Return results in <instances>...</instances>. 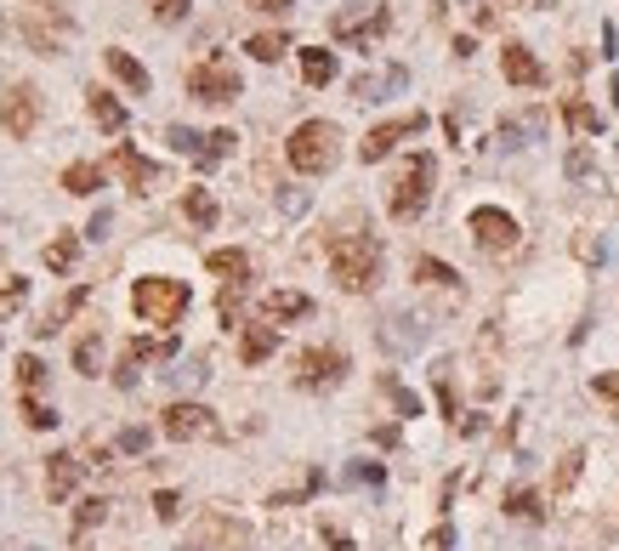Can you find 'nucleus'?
<instances>
[{
  "label": "nucleus",
  "instance_id": "nucleus-1",
  "mask_svg": "<svg viewBox=\"0 0 619 551\" xmlns=\"http://www.w3.org/2000/svg\"><path fill=\"white\" fill-rule=\"evenodd\" d=\"M330 273L353 296L375 290V279H381V239L375 233H341L336 245H330Z\"/></svg>",
  "mask_w": 619,
  "mask_h": 551
},
{
  "label": "nucleus",
  "instance_id": "nucleus-2",
  "mask_svg": "<svg viewBox=\"0 0 619 551\" xmlns=\"http://www.w3.org/2000/svg\"><path fill=\"white\" fill-rule=\"evenodd\" d=\"M188 302H194V290L182 285V279H137L131 285V307H137L142 324H160V330H171V324H182V313H188Z\"/></svg>",
  "mask_w": 619,
  "mask_h": 551
},
{
  "label": "nucleus",
  "instance_id": "nucleus-3",
  "mask_svg": "<svg viewBox=\"0 0 619 551\" xmlns=\"http://www.w3.org/2000/svg\"><path fill=\"white\" fill-rule=\"evenodd\" d=\"M284 154H290V165H296L301 177H324L341 154V131L330 120H301L296 131H290Z\"/></svg>",
  "mask_w": 619,
  "mask_h": 551
},
{
  "label": "nucleus",
  "instance_id": "nucleus-4",
  "mask_svg": "<svg viewBox=\"0 0 619 551\" xmlns=\"http://www.w3.org/2000/svg\"><path fill=\"white\" fill-rule=\"evenodd\" d=\"M432 177H438V160H432V154H409L404 160V171H398V182H392V199H387L398 222H415V216L426 211Z\"/></svg>",
  "mask_w": 619,
  "mask_h": 551
},
{
  "label": "nucleus",
  "instance_id": "nucleus-5",
  "mask_svg": "<svg viewBox=\"0 0 619 551\" xmlns=\"http://www.w3.org/2000/svg\"><path fill=\"white\" fill-rule=\"evenodd\" d=\"M23 35H29V46L40 57H57L74 35V18L57 12V0H23Z\"/></svg>",
  "mask_w": 619,
  "mask_h": 551
},
{
  "label": "nucleus",
  "instance_id": "nucleus-6",
  "mask_svg": "<svg viewBox=\"0 0 619 551\" xmlns=\"http://www.w3.org/2000/svg\"><path fill=\"white\" fill-rule=\"evenodd\" d=\"M188 91H194L199 103H233V97L245 91V80H239V69H233L228 52H211L205 63L188 69Z\"/></svg>",
  "mask_w": 619,
  "mask_h": 551
},
{
  "label": "nucleus",
  "instance_id": "nucleus-7",
  "mask_svg": "<svg viewBox=\"0 0 619 551\" xmlns=\"http://www.w3.org/2000/svg\"><path fill=\"white\" fill-rule=\"evenodd\" d=\"M387 29H392L387 6H353V12H336V18H330V35H336L341 46H370V40H381Z\"/></svg>",
  "mask_w": 619,
  "mask_h": 551
},
{
  "label": "nucleus",
  "instance_id": "nucleus-8",
  "mask_svg": "<svg viewBox=\"0 0 619 551\" xmlns=\"http://www.w3.org/2000/svg\"><path fill=\"white\" fill-rule=\"evenodd\" d=\"M421 131H426V114H404V120H381V125H370V131H364V143H358V160H364V165L387 160L392 148L404 143V137H421Z\"/></svg>",
  "mask_w": 619,
  "mask_h": 551
},
{
  "label": "nucleus",
  "instance_id": "nucleus-9",
  "mask_svg": "<svg viewBox=\"0 0 619 551\" xmlns=\"http://www.w3.org/2000/svg\"><path fill=\"white\" fill-rule=\"evenodd\" d=\"M341 375H347V353H341V347H307V353L296 358V387H307V392L336 387Z\"/></svg>",
  "mask_w": 619,
  "mask_h": 551
},
{
  "label": "nucleus",
  "instance_id": "nucleus-10",
  "mask_svg": "<svg viewBox=\"0 0 619 551\" xmlns=\"http://www.w3.org/2000/svg\"><path fill=\"white\" fill-rule=\"evenodd\" d=\"M466 228H472V239H478L489 256H500V250L517 245V216L500 211V205H478V211L466 216Z\"/></svg>",
  "mask_w": 619,
  "mask_h": 551
},
{
  "label": "nucleus",
  "instance_id": "nucleus-11",
  "mask_svg": "<svg viewBox=\"0 0 619 551\" xmlns=\"http://www.w3.org/2000/svg\"><path fill=\"white\" fill-rule=\"evenodd\" d=\"M165 438H177V444L222 438V421H216L205 404H171V409H165Z\"/></svg>",
  "mask_w": 619,
  "mask_h": 551
},
{
  "label": "nucleus",
  "instance_id": "nucleus-12",
  "mask_svg": "<svg viewBox=\"0 0 619 551\" xmlns=\"http://www.w3.org/2000/svg\"><path fill=\"white\" fill-rule=\"evenodd\" d=\"M40 91L35 86H12L6 91V103H0V125H6V137H35V125H40Z\"/></svg>",
  "mask_w": 619,
  "mask_h": 551
},
{
  "label": "nucleus",
  "instance_id": "nucleus-13",
  "mask_svg": "<svg viewBox=\"0 0 619 551\" xmlns=\"http://www.w3.org/2000/svg\"><path fill=\"white\" fill-rule=\"evenodd\" d=\"M500 74H506V80H512V86H523V91H534V86H546V69H540V57L529 52V46H506V52H500Z\"/></svg>",
  "mask_w": 619,
  "mask_h": 551
},
{
  "label": "nucleus",
  "instance_id": "nucleus-14",
  "mask_svg": "<svg viewBox=\"0 0 619 551\" xmlns=\"http://www.w3.org/2000/svg\"><path fill=\"white\" fill-rule=\"evenodd\" d=\"M86 455H69V449H63V455H52V466H46V495L52 500H69L74 489H80V478H86Z\"/></svg>",
  "mask_w": 619,
  "mask_h": 551
},
{
  "label": "nucleus",
  "instance_id": "nucleus-15",
  "mask_svg": "<svg viewBox=\"0 0 619 551\" xmlns=\"http://www.w3.org/2000/svg\"><path fill=\"white\" fill-rule=\"evenodd\" d=\"M426 341V319H415V313H392L387 324H381V347L387 353H415Z\"/></svg>",
  "mask_w": 619,
  "mask_h": 551
},
{
  "label": "nucleus",
  "instance_id": "nucleus-16",
  "mask_svg": "<svg viewBox=\"0 0 619 551\" xmlns=\"http://www.w3.org/2000/svg\"><path fill=\"white\" fill-rule=\"evenodd\" d=\"M404 86H409V69L404 63H392V69H381V74H358L353 97L358 103H381V97H392V91H404Z\"/></svg>",
  "mask_w": 619,
  "mask_h": 551
},
{
  "label": "nucleus",
  "instance_id": "nucleus-17",
  "mask_svg": "<svg viewBox=\"0 0 619 551\" xmlns=\"http://www.w3.org/2000/svg\"><path fill=\"white\" fill-rule=\"evenodd\" d=\"M114 171H120V177L131 182V188H137V194H148V188L160 182V165H154V160H142L137 148H114Z\"/></svg>",
  "mask_w": 619,
  "mask_h": 551
},
{
  "label": "nucleus",
  "instance_id": "nucleus-18",
  "mask_svg": "<svg viewBox=\"0 0 619 551\" xmlns=\"http://www.w3.org/2000/svg\"><path fill=\"white\" fill-rule=\"evenodd\" d=\"M103 63H108V74H114V80H120L125 91H137V97H142L148 86H154V80H148V69H142V63H137L131 52H120V46H108Z\"/></svg>",
  "mask_w": 619,
  "mask_h": 551
},
{
  "label": "nucleus",
  "instance_id": "nucleus-19",
  "mask_svg": "<svg viewBox=\"0 0 619 551\" xmlns=\"http://www.w3.org/2000/svg\"><path fill=\"white\" fill-rule=\"evenodd\" d=\"M86 97H91V120H97V131L120 137V131H125V103H120V97H114V91H97V86H91Z\"/></svg>",
  "mask_w": 619,
  "mask_h": 551
},
{
  "label": "nucleus",
  "instance_id": "nucleus-20",
  "mask_svg": "<svg viewBox=\"0 0 619 551\" xmlns=\"http://www.w3.org/2000/svg\"><path fill=\"white\" fill-rule=\"evenodd\" d=\"M273 347H279V324H250L245 336H239V358H245V364L273 358Z\"/></svg>",
  "mask_w": 619,
  "mask_h": 551
},
{
  "label": "nucleus",
  "instance_id": "nucleus-21",
  "mask_svg": "<svg viewBox=\"0 0 619 551\" xmlns=\"http://www.w3.org/2000/svg\"><path fill=\"white\" fill-rule=\"evenodd\" d=\"M262 313L273 324H284V319H307V313H313V302H307L301 290H273V296L262 302Z\"/></svg>",
  "mask_w": 619,
  "mask_h": 551
},
{
  "label": "nucleus",
  "instance_id": "nucleus-22",
  "mask_svg": "<svg viewBox=\"0 0 619 551\" xmlns=\"http://www.w3.org/2000/svg\"><path fill=\"white\" fill-rule=\"evenodd\" d=\"M86 296L91 290L86 285H74L69 296H63V302L52 307V313H40V324H35V336H57V330H63V319H74V313H80V307H86Z\"/></svg>",
  "mask_w": 619,
  "mask_h": 551
},
{
  "label": "nucleus",
  "instance_id": "nucleus-23",
  "mask_svg": "<svg viewBox=\"0 0 619 551\" xmlns=\"http://www.w3.org/2000/svg\"><path fill=\"white\" fill-rule=\"evenodd\" d=\"M301 80H307V86H330V80H336V52L301 46Z\"/></svg>",
  "mask_w": 619,
  "mask_h": 551
},
{
  "label": "nucleus",
  "instance_id": "nucleus-24",
  "mask_svg": "<svg viewBox=\"0 0 619 551\" xmlns=\"http://www.w3.org/2000/svg\"><path fill=\"white\" fill-rule=\"evenodd\" d=\"M216 279H228V285H250V256L245 250H211V262H205Z\"/></svg>",
  "mask_w": 619,
  "mask_h": 551
},
{
  "label": "nucleus",
  "instance_id": "nucleus-25",
  "mask_svg": "<svg viewBox=\"0 0 619 551\" xmlns=\"http://www.w3.org/2000/svg\"><path fill=\"white\" fill-rule=\"evenodd\" d=\"M63 188H69V194H97V188H103V165H97V160H74L69 171H63Z\"/></svg>",
  "mask_w": 619,
  "mask_h": 551
},
{
  "label": "nucleus",
  "instance_id": "nucleus-26",
  "mask_svg": "<svg viewBox=\"0 0 619 551\" xmlns=\"http://www.w3.org/2000/svg\"><path fill=\"white\" fill-rule=\"evenodd\" d=\"M245 52L256 57V63H279L284 52H290V35H279V29H267V35H250Z\"/></svg>",
  "mask_w": 619,
  "mask_h": 551
},
{
  "label": "nucleus",
  "instance_id": "nucleus-27",
  "mask_svg": "<svg viewBox=\"0 0 619 551\" xmlns=\"http://www.w3.org/2000/svg\"><path fill=\"white\" fill-rule=\"evenodd\" d=\"M74 256H80V233H57L46 245V267L52 273H74Z\"/></svg>",
  "mask_w": 619,
  "mask_h": 551
},
{
  "label": "nucleus",
  "instance_id": "nucleus-28",
  "mask_svg": "<svg viewBox=\"0 0 619 551\" xmlns=\"http://www.w3.org/2000/svg\"><path fill=\"white\" fill-rule=\"evenodd\" d=\"M182 211H188V222H194V228H216V199H211V188H188Z\"/></svg>",
  "mask_w": 619,
  "mask_h": 551
},
{
  "label": "nucleus",
  "instance_id": "nucleus-29",
  "mask_svg": "<svg viewBox=\"0 0 619 551\" xmlns=\"http://www.w3.org/2000/svg\"><path fill=\"white\" fill-rule=\"evenodd\" d=\"M233 143H239V137H233V131H211V137H205V148H199V171H211V165H222L233 154Z\"/></svg>",
  "mask_w": 619,
  "mask_h": 551
},
{
  "label": "nucleus",
  "instance_id": "nucleus-30",
  "mask_svg": "<svg viewBox=\"0 0 619 551\" xmlns=\"http://www.w3.org/2000/svg\"><path fill=\"white\" fill-rule=\"evenodd\" d=\"M103 517H108V500L103 495H91V500H80V512H74V540H86V534L91 529H97V523H103Z\"/></svg>",
  "mask_w": 619,
  "mask_h": 551
},
{
  "label": "nucleus",
  "instance_id": "nucleus-31",
  "mask_svg": "<svg viewBox=\"0 0 619 551\" xmlns=\"http://www.w3.org/2000/svg\"><path fill=\"white\" fill-rule=\"evenodd\" d=\"M563 120L574 125V131H580V137H591V131H602V114L591 103H580V97H568L563 103Z\"/></svg>",
  "mask_w": 619,
  "mask_h": 551
},
{
  "label": "nucleus",
  "instance_id": "nucleus-32",
  "mask_svg": "<svg viewBox=\"0 0 619 551\" xmlns=\"http://www.w3.org/2000/svg\"><path fill=\"white\" fill-rule=\"evenodd\" d=\"M415 279L421 285H460V273L449 262H438V256H415Z\"/></svg>",
  "mask_w": 619,
  "mask_h": 551
},
{
  "label": "nucleus",
  "instance_id": "nucleus-33",
  "mask_svg": "<svg viewBox=\"0 0 619 551\" xmlns=\"http://www.w3.org/2000/svg\"><path fill=\"white\" fill-rule=\"evenodd\" d=\"M506 512L523 517V523H540V517H546V506H540V495H534V489H512V495H506Z\"/></svg>",
  "mask_w": 619,
  "mask_h": 551
},
{
  "label": "nucleus",
  "instance_id": "nucleus-34",
  "mask_svg": "<svg viewBox=\"0 0 619 551\" xmlns=\"http://www.w3.org/2000/svg\"><path fill=\"white\" fill-rule=\"evenodd\" d=\"M540 125H546V120H540V114H523V120H506V125H500V143H506V148H523V137H540Z\"/></svg>",
  "mask_w": 619,
  "mask_h": 551
},
{
  "label": "nucleus",
  "instance_id": "nucleus-35",
  "mask_svg": "<svg viewBox=\"0 0 619 551\" xmlns=\"http://www.w3.org/2000/svg\"><path fill=\"white\" fill-rule=\"evenodd\" d=\"M97 358H103V336L91 330V336L74 341V370H80V375H97Z\"/></svg>",
  "mask_w": 619,
  "mask_h": 551
},
{
  "label": "nucleus",
  "instance_id": "nucleus-36",
  "mask_svg": "<svg viewBox=\"0 0 619 551\" xmlns=\"http://www.w3.org/2000/svg\"><path fill=\"white\" fill-rule=\"evenodd\" d=\"M23 421H29L35 432H52V427H57V409H52V404H40L35 392H23Z\"/></svg>",
  "mask_w": 619,
  "mask_h": 551
},
{
  "label": "nucleus",
  "instance_id": "nucleus-37",
  "mask_svg": "<svg viewBox=\"0 0 619 551\" xmlns=\"http://www.w3.org/2000/svg\"><path fill=\"white\" fill-rule=\"evenodd\" d=\"M18 387H23V392H40V387H46V364H40L35 353L18 358Z\"/></svg>",
  "mask_w": 619,
  "mask_h": 551
},
{
  "label": "nucleus",
  "instance_id": "nucleus-38",
  "mask_svg": "<svg viewBox=\"0 0 619 551\" xmlns=\"http://www.w3.org/2000/svg\"><path fill=\"white\" fill-rule=\"evenodd\" d=\"M165 143L177 148V154H188V160H199V148H205V137H199V131H188V125H171V131H165Z\"/></svg>",
  "mask_w": 619,
  "mask_h": 551
},
{
  "label": "nucleus",
  "instance_id": "nucleus-39",
  "mask_svg": "<svg viewBox=\"0 0 619 551\" xmlns=\"http://www.w3.org/2000/svg\"><path fill=\"white\" fill-rule=\"evenodd\" d=\"M148 444H154V432H148V427H125L120 438H114V449H120V455H142Z\"/></svg>",
  "mask_w": 619,
  "mask_h": 551
},
{
  "label": "nucleus",
  "instance_id": "nucleus-40",
  "mask_svg": "<svg viewBox=\"0 0 619 551\" xmlns=\"http://www.w3.org/2000/svg\"><path fill=\"white\" fill-rule=\"evenodd\" d=\"M591 387H597V398H602V404H608V415H614V421H619V370L597 375V381H591Z\"/></svg>",
  "mask_w": 619,
  "mask_h": 551
},
{
  "label": "nucleus",
  "instance_id": "nucleus-41",
  "mask_svg": "<svg viewBox=\"0 0 619 551\" xmlns=\"http://www.w3.org/2000/svg\"><path fill=\"white\" fill-rule=\"evenodd\" d=\"M381 387L392 392V404H398V415H421V398H415V392H409L404 381H392V375H387V381H381Z\"/></svg>",
  "mask_w": 619,
  "mask_h": 551
},
{
  "label": "nucleus",
  "instance_id": "nucleus-42",
  "mask_svg": "<svg viewBox=\"0 0 619 551\" xmlns=\"http://www.w3.org/2000/svg\"><path fill=\"white\" fill-rule=\"evenodd\" d=\"M239 302H245V285H222V302H216L222 324H239Z\"/></svg>",
  "mask_w": 619,
  "mask_h": 551
},
{
  "label": "nucleus",
  "instance_id": "nucleus-43",
  "mask_svg": "<svg viewBox=\"0 0 619 551\" xmlns=\"http://www.w3.org/2000/svg\"><path fill=\"white\" fill-rule=\"evenodd\" d=\"M154 517H160V523H177V517H182V495H177V489H160V495H154Z\"/></svg>",
  "mask_w": 619,
  "mask_h": 551
},
{
  "label": "nucleus",
  "instance_id": "nucleus-44",
  "mask_svg": "<svg viewBox=\"0 0 619 551\" xmlns=\"http://www.w3.org/2000/svg\"><path fill=\"white\" fill-rule=\"evenodd\" d=\"M205 358H194V364H182V370H171V387H205Z\"/></svg>",
  "mask_w": 619,
  "mask_h": 551
},
{
  "label": "nucleus",
  "instance_id": "nucleus-45",
  "mask_svg": "<svg viewBox=\"0 0 619 551\" xmlns=\"http://www.w3.org/2000/svg\"><path fill=\"white\" fill-rule=\"evenodd\" d=\"M188 6H194V0H160V6H154V18H160V23H182V18H188Z\"/></svg>",
  "mask_w": 619,
  "mask_h": 551
},
{
  "label": "nucleus",
  "instance_id": "nucleus-46",
  "mask_svg": "<svg viewBox=\"0 0 619 551\" xmlns=\"http://www.w3.org/2000/svg\"><path fill=\"white\" fill-rule=\"evenodd\" d=\"M279 211H284V216H301V211H307V188H284V194H279Z\"/></svg>",
  "mask_w": 619,
  "mask_h": 551
},
{
  "label": "nucleus",
  "instance_id": "nucleus-47",
  "mask_svg": "<svg viewBox=\"0 0 619 551\" xmlns=\"http://www.w3.org/2000/svg\"><path fill=\"white\" fill-rule=\"evenodd\" d=\"M568 177H591V148H568Z\"/></svg>",
  "mask_w": 619,
  "mask_h": 551
},
{
  "label": "nucleus",
  "instance_id": "nucleus-48",
  "mask_svg": "<svg viewBox=\"0 0 619 551\" xmlns=\"http://www.w3.org/2000/svg\"><path fill=\"white\" fill-rule=\"evenodd\" d=\"M23 296H29V279H12V285L0 290V313H12V307H18Z\"/></svg>",
  "mask_w": 619,
  "mask_h": 551
},
{
  "label": "nucleus",
  "instance_id": "nucleus-49",
  "mask_svg": "<svg viewBox=\"0 0 619 551\" xmlns=\"http://www.w3.org/2000/svg\"><path fill=\"white\" fill-rule=\"evenodd\" d=\"M580 461H585V455L574 449V455H568V461L557 466V489H574V478H580Z\"/></svg>",
  "mask_w": 619,
  "mask_h": 551
},
{
  "label": "nucleus",
  "instance_id": "nucleus-50",
  "mask_svg": "<svg viewBox=\"0 0 619 551\" xmlns=\"http://www.w3.org/2000/svg\"><path fill=\"white\" fill-rule=\"evenodd\" d=\"M347 478H353V483H370V489H381V483H387V472H381V466H364V461H358Z\"/></svg>",
  "mask_w": 619,
  "mask_h": 551
},
{
  "label": "nucleus",
  "instance_id": "nucleus-51",
  "mask_svg": "<svg viewBox=\"0 0 619 551\" xmlns=\"http://www.w3.org/2000/svg\"><path fill=\"white\" fill-rule=\"evenodd\" d=\"M108 222H114V216H108L103 205H97V216H91V222H86V239H103V228H108Z\"/></svg>",
  "mask_w": 619,
  "mask_h": 551
},
{
  "label": "nucleus",
  "instance_id": "nucleus-52",
  "mask_svg": "<svg viewBox=\"0 0 619 551\" xmlns=\"http://www.w3.org/2000/svg\"><path fill=\"white\" fill-rule=\"evenodd\" d=\"M432 546H438V551H455V529H449V523H443V529L432 534Z\"/></svg>",
  "mask_w": 619,
  "mask_h": 551
},
{
  "label": "nucleus",
  "instance_id": "nucleus-53",
  "mask_svg": "<svg viewBox=\"0 0 619 551\" xmlns=\"http://www.w3.org/2000/svg\"><path fill=\"white\" fill-rule=\"evenodd\" d=\"M250 12H290V0H250Z\"/></svg>",
  "mask_w": 619,
  "mask_h": 551
}]
</instances>
